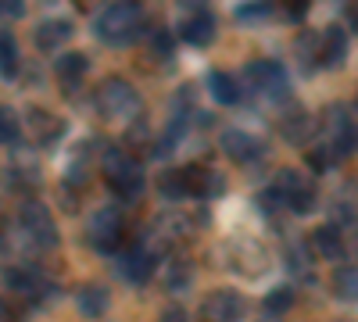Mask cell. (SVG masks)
Masks as SVG:
<instances>
[{
  "mask_svg": "<svg viewBox=\"0 0 358 322\" xmlns=\"http://www.w3.org/2000/svg\"><path fill=\"white\" fill-rule=\"evenodd\" d=\"M151 50H155L158 57H169V54H172V36L165 33V29H158V33L151 36Z\"/></svg>",
  "mask_w": 358,
  "mask_h": 322,
  "instance_id": "29",
  "label": "cell"
},
{
  "mask_svg": "<svg viewBox=\"0 0 358 322\" xmlns=\"http://www.w3.org/2000/svg\"><path fill=\"white\" fill-rule=\"evenodd\" d=\"M97 104H101V111L108 115V119H129V115L140 111V94L126 79H108L101 86V94H97Z\"/></svg>",
  "mask_w": 358,
  "mask_h": 322,
  "instance_id": "2",
  "label": "cell"
},
{
  "mask_svg": "<svg viewBox=\"0 0 358 322\" xmlns=\"http://www.w3.org/2000/svg\"><path fill=\"white\" fill-rule=\"evenodd\" d=\"M8 286H11V290H22V294H29V290L36 286V279L29 276V272H22V269H11V272H8Z\"/></svg>",
  "mask_w": 358,
  "mask_h": 322,
  "instance_id": "26",
  "label": "cell"
},
{
  "mask_svg": "<svg viewBox=\"0 0 358 322\" xmlns=\"http://www.w3.org/2000/svg\"><path fill=\"white\" fill-rule=\"evenodd\" d=\"M248 82L255 86L265 101H273V104H280V101L290 97V79H287V72L276 61H255L248 68Z\"/></svg>",
  "mask_w": 358,
  "mask_h": 322,
  "instance_id": "3",
  "label": "cell"
},
{
  "mask_svg": "<svg viewBox=\"0 0 358 322\" xmlns=\"http://www.w3.org/2000/svg\"><path fill=\"white\" fill-rule=\"evenodd\" d=\"M162 322H190V319H187V312H183V308H169V312L162 315Z\"/></svg>",
  "mask_w": 358,
  "mask_h": 322,
  "instance_id": "32",
  "label": "cell"
},
{
  "mask_svg": "<svg viewBox=\"0 0 358 322\" xmlns=\"http://www.w3.org/2000/svg\"><path fill=\"white\" fill-rule=\"evenodd\" d=\"M290 301H294L290 290H276V294H268L265 308H268V312H287V308H290Z\"/></svg>",
  "mask_w": 358,
  "mask_h": 322,
  "instance_id": "28",
  "label": "cell"
},
{
  "mask_svg": "<svg viewBox=\"0 0 358 322\" xmlns=\"http://www.w3.org/2000/svg\"><path fill=\"white\" fill-rule=\"evenodd\" d=\"M276 190L283 193V200L290 204L294 212H312V204H315V186H312L308 180H301L297 172H280Z\"/></svg>",
  "mask_w": 358,
  "mask_h": 322,
  "instance_id": "6",
  "label": "cell"
},
{
  "mask_svg": "<svg viewBox=\"0 0 358 322\" xmlns=\"http://www.w3.org/2000/svg\"><path fill=\"white\" fill-rule=\"evenodd\" d=\"M330 140H334L337 154H355V151H358V126H351V119H348V111H344V108H337V111H334V129H330Z\"/></svg>",
  "mask_w": 358,
  "mask_h": 322,
  "instance_id": "9",
  "label": "cell"
},
{
  "mask_svg": "<svg viewBox=\"0 0 358 322\" xmlns=\"http://www.w3.org/2000/svg\"><path fill=\"white\" fill-rule=\"evenodd\" d=\"M208 90H212L215 104H236V101H241V82H236L233 75H226V72H212V75H208Z\"/></svg>",
  "mask_w": 358,
  "mask_h": 322,
  "instance_id": "14",
  "label": "cell"
},
{
  "mask_svg": "<svg viewBox=\"0 0 358 322\" xmlns=\"http://www.w3.org/2000/svg\"><path fill=\"white\" fill-rule=\"evenodd\" d=\"M334 283H337V290L344 298H358V269H341Z\"/></svg>",
  "mask_w": 358,
  "mask_h": 322,
  "instance_id": "25",
  "label": "cell"
},
{
  "mask_svg": "<svg viewBox=\"0 0 358 322\" xmlns=\"http://www.w3.org/2000/svg\"><path fill=\"white\" fill-rule=\"evenodd\" d=\"M76 305H79V312H83L86 319H97V315L108 312V290L90 283V286H83L79 294H76Z\"/></svg>",
  "mask_w": 358,
  "mask_h": 322,
  "instance_id": "13",
  "label": "cell"
},
{
  "mask_svg": "<svg viewBox=\"0 0 358 322\" xmlns=\"http://www.w3.org/2000/svg\"><path fill=\"white\" fill-rule=\"evenodd\" d=\"M308 161H312V168H315V172H326V168L334 165V161H330V151H312V154H308Z\"/></svg>",
  "mask_w": 358,
  "mask_h": 322,
  "instance_id": "31",
  "label": "cell"
},
{
  "mask_svg": "<svg viewBox=\"0 0 358 322\" xmlns=\"http://www.w3.org/2000/svg\"><path fill=\"white\" fill-rule=\"evenodd\" d=\"M305 4L308 0H290V8H287V15H290V22H297V15L305 11Z\"/></svg>",
  "mask_w": 358,
  "mask_h": 322,
  "instance_id": "33",
  "label": "cell"
},
{
  "mask_svg": "<svg viewBox=\"0 0 358 322\" xmlns=\"http://www.w3.org/2000/svg\"><path fill=\"white\" fill-rule=\"evenodd\" d=\"M348 18H351V29H358V0H355V8L348 11Z\"/></svg>",
  "mask_w": 358,
  "mask_h": 322,
  "instance_id": "34",
  "label": "cell"
},
{
  "mask_svg": "<svg viewBox=\"0 0 358 322\" xmlns=\"http://www.w3.org/2000/svg\"><path fill=\"white\" fill-rule=\"evenodd\" d=\"M151 276H155V258L147 254V251H129V254L122 258V279H126V283L143 286Z\"/></svg>",
  "mask_w": 358,
  "mask_h": 322,
  "instance_id": "11",
  "label": "cell"
},
{
  "mask_svg": "<svg viewBox=\"0 0 358 322\" xmlns=\"http://www.w3.org/2000/svg\"><path fill=\"white\" fill-rule=\"evenodd\" d=\"M308 126H312V122H308V115H290V119L283 122V133H287L290 143H301V140L308 136Z\"/></svg>",
  "mask_w": 358,
  "mask_h": 322,
  "instance_id": "23",
  "label": "cell"
},
{
  "mask_svg": "<svg viewBox=\"0 0 358 322\" xmlns=\"http://www.w3.org/2000/svg\"><path fill=\"white\" fill-rule=\"evenodd\" d=\"M111 190L122 197V200H136L140 193H143V172H140V165L136 168H129V172H122V175H111Z\"/></svg>",
  "mask_w": 358,
  "mask_h": 322,
  "instance_id": "15",
  "label": "cell"
},
{
  "mask_svg": "<svg viewBox=\"0 0 358 322\" xmlns=\"http://www.w3.org/2000/svg\"><path fill=\"white\" fill-rule=\"evenodd\" d=\"M236 15H241V22H262V15H268V4L265 0H255V4H244Z\"/></svg>",
  "mask_w": 358,
  "mask_h": 322,
  "instance_id": "27",
  "label": "cell"
},
{
  "mask_svg": "<svg viewBox=\"0 0 358 322\" xmlns=\"http://www.w3.org/2000/svg\"><path fill=\"white\" fill-rule=\"evenodd\" d=\"M158 190H162L165 197H183V193H190V190H187V168H183V172H165L162 180H158Z\"/></svg>",
  "mask_w": 358,
  "mask_h": 322,
  "instance_id": "20",
  "label": "cell"
},
{
  "mask_svg": "<svg viewBox=\"0 0 358 322\" xmlns=\"http://www.w3.org/2000/svg\"><path fill=\"white\" fill-rule=\"evenodd\" d=\"M15 72H18V43L8 29H0V75L15 79Z\"/></svg>",
  "mask_w": 358,
  "mask_h": 322,
  "instance_id": "19",
  "label": "cell"
},
{
  "mask_svg": "<svg viewBox=\"0 0 358 322\" xmlns=\"http://www.w3.org/2000/svg\"><path fill=\"white\" fill-rule=\"evenodd\" d=\"M69 36H72V22H69V18H43V25L36 29V43H40L43 50L62 47Z\"/></svg>",
  "mask_w": 358,
  "mask_h": 322,
  "instance_id": "12",
  "label": "cell"
},
{
  "mask_svg": "<svg viewBox=\"0 0 358 322\" xmlns=\"http://www.w3.org/2000/svg\"><path fill=\"white\" fill-rule=\"evenodd\" d=\"M204 312L212 322H236L244 315V301H241V294H233V290H215V294L208 298Z\"/></svg>",
  "mask_w": 358,
  "mask_h": 322,
  "instance_id": "8",
  "label": "cell"
},
{
  "mask_svg": "<svg viewBox=\"0 0 358 322\" xmlns=\"http://www.w3.org/2000/svg\"><path fill=\"white\" fill-rule=\"evenodd\" d=\"M312 244H315V251H319L322 258H341V254H344V244H341L337 226H319V229L312 233Z\"/></svg>",
  "mask_w": 358,
  "mask_h": 322,
  "instance_id": "16",
  "label": "cell"
},
{
  "mask_svg": "<svg viewBox=\"0 0 358 322\" xmlns=\"http://www.w3.org/2000/svg\"><path fill=\"white\" fill-rule=\"evenodd\" d=\"M122 240V219H118L115 208H101L94 219H90V244L101 254H111Z\"/></svg>",
  "mask_w": 358,
  "mask_h": 322,
  "instance_id": "5",
  "label": "cell"
},
{
  "mask_svg": "<svg viewBox=\"0 0 358 322\" xmlns=\"http://www.w3.org/2000/svg\"><path fill=\"white\" fill-rule=\"evenodd\" d=\"M86 68H90L86 54H65V57H57V75H62L65 86H76L86 75Z\"/></svg>",
  "mask_w": 358,
  "mask_h": 322,
  "instance_id": "18",
  "label": "cell"
},
{
  "mask_svg": "<svg viewBox=\"0 0 358 322\" xmlns=\"http://www.w3.org/2000/svg\"><path fill=\"white\" fill-rule=\"evenodd\" d=\"M140 25H143V11L140 4H133V0H115V4H108L101 15H97V36L111 47L118 43H129L136 33H140Z\"/></svg>",
  "mask_w": 358,
  "mask_h": 322,
  "instance_id": "1",
  "label": "cell"
},
{
  "mask_svg": "<svg viewBox=\"0 0 358 322\" xmlns=\"http://www.w3.org/2000/svg\"><path fill=\"white\" fill-rule=\"evenodd\" d=\"M222 151L233 161H255V158L265 154L262 140H255V133H244V129H226L222 133Z\"/></svg>",
  "mask_w": 358,
  "mask_h": 322,
  "instance_id": "7",
  "label": "cell"
},
{
  "mask_svg": "<svg viewBox=\"0 0 358 322\" xmlns=\"http://www.w3.org/2000/svg\"><path fill=\"white\" fill-rule=\"evenodd\" d=\"M315 43H322V36H315V33H301V40H297V57L305 65H312L315 57L322 61V47H315Z\"/></svg>",
  "mask_w": 358,
  "mask_h": 322,
  "instance_id": "21",
  "label": "cell"
},
{
  "mask_svg": "<svg viewBox=\"0 0 358 322\" xmlns=\"http://www.w3.org/2000/svg\"><path fill=\"white\" fill-rule=\"evenodd\" d=\"M0 15L4 18H22L25 15V0H0Z\"/></svg>",
  "mask_w": 358,
  "mask_h": 322,
  "instance_id": "30",
  "label": "cell"
},
{
  "mask_svg": "<svg viewBox=\"0 0 358 322\" xmlns=\"http://www.w3.org/2000/svg\"><path fill=\"white\" fill-rule=\"evenodd\" d=\"M179 36H183L187 47H208V43L215 40V18L212 15H194V18L183 22Z\"/></svg>",
  "mask_w": 358,
  "mask_h": 322,
  "instance_id": "10",
  "label": "cell"
},
{
  "mask_svg": "<svg viewBox=\"0 0 358 322\" xmlns=\"http://www.w3.org/2000/svg\"><path fill=\"white\" fill-rule=\"evenodd\" d=\"M18 219H22V229H25V237H29V244H33V247H43V251L57 247V229H54V222H50L43 204L29 200L25 208L18 212Z\"/></svg>",
  "mask_w": 358,
  "mask_h": 322,
  "instance_id": "4",
  "label": "cell"
},
{
  "mask_svg": "<svg viewBox=\"0 0 358 322\" xmlns=\"http://www.w3.org/2000/svg\"><path fill=\"white\" fill-rule=\"evenodd\" d=\"M187 283H190V265H187V261H172L169 276H165V286L169 290H183Z\"/></svg>",
  "mask_w": 358,
  "mask_h": 322,
  "instance_id": "24",
  "label": "cell"
},
{
  "mask_svg": "<svg viewBox=\"0 0 358 322\" xmlns=\"http://www.w3.org/2000/svg\"><path fill=\"white\" fill-rule=\"evenodd\" d=\"M22 133L18 119H15V111L11 108H0V143H15Z\"/></svg>",
  "mask_w": 358,
  "mask_h": 322,
  "instance_id": "22",
  "label": "cell"
},
{
  "mask_svg": "<svg viewBox=\"0 0 358 322\" xmlns=\"http://www.w3.org/2000/svg\"><path fill=\"white\" fill-rule=\"evenodd\" d=\"M344 57H348V40L341 29H330V33L322 36V65H344Z\"/></svg>",
  "mask_w": 358,
  "mask_h": 322,
  "instance_id": "17",
  "label": "cell"
}]
</instances>
